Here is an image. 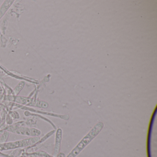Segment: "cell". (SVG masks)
I'll return each mask as SVG.
<instances>
[{
    "mask_svg": "<svg viewBox=\"0 0 157 157\" xmlns=\"http://www.w3.org/2000/svg\"><path fill=\"white\" fill-rule=\"evenodd\" d=\"M104 127L103 122L96 123L91 130L81 140L66 157H77L81 151L100 134Z\"/></svg>",
    "mask_w": 157,
    "mask_h": 157,
    "instance_id": "6da1fadb",
    "label": "cell"
},
{
    "mask_svg": "<svg viewBox=\"0 0 157 157\" xmlns=\"http://www.w3.org/2000/svg\"><path fill=\"white\" fill-rule=\"evenodd\" d=\"M63 131L60 128H59L56 131V143H55V153L56 155L59 152L61 147Z\"/></svg>",
    "mask_w": 157,
    "mask_h": 157,
    "instance_id": "7a4b0ae2",
    "label": "cell"
},
{
    "mask_svg": "<svg viewBox=\"0 0 157 157\" xmlns=\"http://www.w3.org/2000/svg\"><path fill=\"white\" fill-rule=\"evenodd\" d=\"M58 157H66V155L64 153H60L59 154L58 156Z\"/></svg>",
    "mask_w": 157,
    "mask_h": 157,
    "instance_id": "3957f363",
    "label": "cell"
}]
</instances>
